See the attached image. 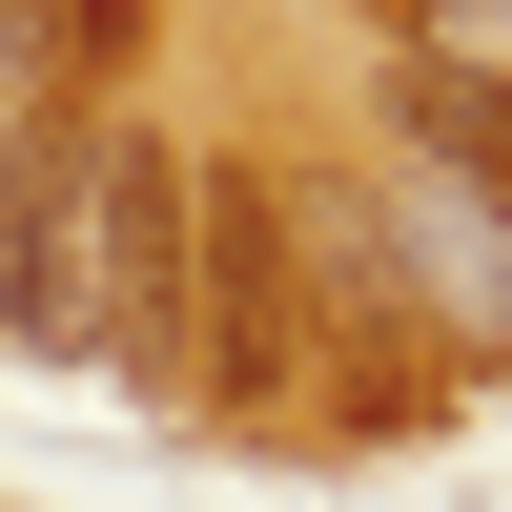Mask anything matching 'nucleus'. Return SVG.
<instances>
[{"instance_id":"nucleus-1","label":"nucleus","mask_w":512,"mask_h":512,"mask_svg":"<svg viewBox=\"0 0 512 512\" xmlns=\"http://www.w3.org/2000/svg\"><path fill=\"white\" fill-rule=\"evenodd\" d=\"M41 349H82L103 390H185V144H164V123H103V144H82Z\"/></svg>"},{"instance_id":"nucleus-2","label":"nucleus","mask_w":512,"mask_h":512,"mask_svg":"<svg viewBox=\"0 0 512 512\" xmlns=\"http://www.w3.org/2000/svg\"><path fill=\"white\" fill-rule=\"evenodd\" d=\"M185 390L205 410L308 390V226H287V164L246 144H185Z\"/></svg>"},{"instance_id":"nucleus-3","label":"nucleus","mask_w":512,"mask_h":512,"mask_svg":"<svg viewBox=\"0 0 512 512\" xmlns=\"http://www.w3.org/2000/svg\"><path fill=\"white\" fill-rule=\"evenodd\" d=\"M103 123L82 103H21V144H0V349H41V287H62V185Z\"/></svg>"},{"instance_id":"nucleus-4","label":"nucleus","mask_w":512,"mask_h":512,"mask_svg":"<svg viewBox=\"0 0 512 512\" xmlns=\"http://www.w3.org/2000/svg\"><path fill=\"white\" fill-rule=\"evenodd\" d=\"M410 103L451 123V164H472V185H492V226H512V82H410Z\"/></svg>"}]
</instances>
